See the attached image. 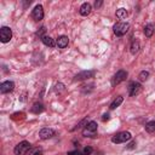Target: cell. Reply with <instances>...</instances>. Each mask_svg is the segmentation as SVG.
Segmentation results:
<instances>
[{"mask_svg": "<svg viewBox=\"0 0 155 155\" xmlns=\"http://www.w3.org/2000/svg\"><path fill=\"white\" fill-rule=\"evenodd\" d=\"M150 155H154V154H150Z\"/></svg>", "mask_w": 155, "mask_h": 155, "instance_id": "obj_31", "label": "cell"}, {"mask_svg": "<svg viewBox=\"0 0 155 155\" xmlns=\"http://www.w3.org/2000/svg\"><path fill=\"white\" fill-rule=\"evenodd\" d=\"M45 33H46V28H45V27H41V28H40V29L36 31V35H38L39 38H41V39H42V38L45 36V35H44Z\"/></svg>", "mask_w": 155, "mask_h": 155, "instance_id": "obj_24", "label": "cell"}, {"mask_svg": "<svg viewBox=\"0 0 155 155\" xmlns=\"http://www.w3.org/2000/svg\"><path fill=\"white\" fill-rule=\"evenodd\" d=\"M30 149H31V144L28 140H22L15 147L13 153L15 155H27Z\"/></svg>", "mask_w": 155, "mask_h": 155, "instance_id": "obj_1", "label": "cell"}, {"mask_svg": "<svg viewBox=\"0 0 155 155\" xmlns=\"http://www.w3.org/2000/svg\"><path fill=\"white\" fill-rule=\"evenodd\" d=\"M56 87H57V88H56V90H57V91H58V90H63V87H64V86H63V85H62V84H57V85H56Z\"/></svg>", "mask_w": 155, "mask_h": 155, "instance_id": "obj_28", "label": "cell"}, {"mask_svg": "<svg viewBox=\"0 0 155 155\" xmlns=\"http://www.w3.org/2000/svg\"><path fill=\"white\" fill-rule=\"evenodd\" d=\"M116 17H117L119 19L126 18V17H127V11H126L125 8H119V10H116Z\"/></svg>", "mask_w": 155, "mask_h": 155, "instance_id": "obj_20", "label": "cell"}, {"mask_svg": "<svg viewBox=\"0 0 155 155\" xmlns=\"http://www.w3.org/2000/svg\"><path fill=\"white\" fill-rule=\"evenodd\" d=\"M142 91V85L139 82H136V81H132L130 85H128V94L131 97H134L137 96L139 92Z\"/></svg>", "mask_w": 155, "mask_h": 155, "instance_id": "obj_7", "label": "cell"}, {"mask_svg": "<svg viewBox=\"0 0 155 155\" xmlns=\"http://www.w3.org/2000/svg\"><path fill=\"white\" fill-rule=\"evenodd\" d=\"M138 51H139V42L138 41H132V44H131V53L136 54Z\"/></svg>", "mask_w": 155, "mask_h": 155, "instance_id": "obj_21", "label": "cell"}, {"mask_svg": "<svg viewBox=\"0 0 155 155\" xmlns=\"http://www.w3.org/2000/svg\"><path fill=\"white\" fill-rule=\"evenodd\" d=\"M13 87H15V84L12 81H4L0 85V92L1 93H8L13 90Z\"/></svg>", "mask_w": 155, "mask_h": 155, "instance_id": "obj_11", "label": "cell"}, {"mask_svg": "<svg viewBox=\"0 0 155 155\" xmlns=\"http://www.w3.org/2000/svg\"><path fill=\"white\" fill-rule=\"evenodd\" d=\"M154 31H155V25H154L153 23H149V24L145 25V28H144V34H145L147 38H150V36L154 34Z\"/></svg>", "mask_w": 155, "mask_h": 155, "instance_id": "obj_14", "label": "cell"}, {"mask_svg": "<svg viewBox=\"0 0 155 155\" xmlns=\"http://www.w3.org/2000/svg\"><path fill=\"white\" fill-rule=\"evenodd\" d=\"M97 122L96 121H90L85 128L82 130V134L85 137H94L96 136V132H97Z\"/></svg>", "mask_w": 155, "mask_h": 155, "instance_id": "obj_3", "label": "cell"}, {"mask_svg": "<svg viewBox=\"0 0 155 155\" xmlns=\"http://www.w3.org/2000/svg\"><path fill=\"white\" fill-rule=\"evenodd\" d=\"M87 124H88V122H87V119H84V120H82V121H81V122H80V124H79L74 130H76V128H81V127H84V125L86 126Z\"/></svg>", "mask_w": 155, "mask_h": 155, "instance_id": "obj_25", "label": "cell"}, {"mask_svg": "<svg viewBox=\"0 0 155 155\" xmlns=\"http://www.w3.org/2000/svg\"><path fill=\"white\" fill-rule=\"evenodd\" d=\"M67 155H81V153L79 150H74V151H68Z\"/></svg>", "mask_w": 155, "mask_h": 155, "instance_id": "obj_26", "label": "cell"}, {"mask_svg": "<svg viewBox=\"0 0 155 155\" xmlns=\"http://www.w3.org/2000/svg\"><path fill=\"white\" fill-rule=\"evenodd\" d=\"M41 41H42L46 46H48V47H53V46H54V41H53V39H52L51 36L45 35V36L41 39Z\"/></svg>", "mask_w": 155, "mask_h": 155, "instance_id": "obj_16", "label": "cell"}, {"mask_svg": "<svg viewBox=\"0 0 155 155\" xmlns=\"http://www.w3.org/2000/svg\"><path fill=\"white\" fill-rule=\"evenodd\" d=\"M145 131H147V132H149V133L155 132V120L149 121L148 124H145Z\"/></svg>", "mask_w": 155, "mask_h": 155, "instance_id": "obj_18", "label": "cell"}, {"mask_svg": "<svg viewBox=\"0 0 155 155\" xmlns=\"http://www.w3.org/2000/svg\"><path fill=\"white\" fill-rule=\"evenodd\" d=\"M12 38V31L8 27H2L0 29V40L1 42H8Z\"/></svg>", "mask_w": 155, "mask_h": 155, "instance_id": "obj_6", "label": "cell"}, {"mask_svg": "<svg viewBox=\"0 0 155 155\" xmlns=\"http://www.w3.org/2000/svg\"><path fill=\"white\" fill-rule=\"evenodd\" d=\"M126 78H127V71H126V70H119V71L113 76V79H111V85H113V86L119 85L120 82L125 81Z\"/></svg>", "mask_w": 155, "mask_h": 155, "instance_id": "obj_5", "label": "cell"}, {"mask_svg": "<svg viewBox=\"0 0 155 155\" xmlns=\"http://www.w3.org/2000/svg\"><path fill=\"white\" fill-rule=\"evenodd\" d=\"M53 136H54V131H53L52 128L45 127V128H41L40 132H39V137H40L41 139H48V138H51V137H53Z\"/></svg>", "mask_w": 155, "mask_h": 155, "instance_id": "obj_10", "label": "cell"}, {"mask_svg": "<svg viewBox=\"0 0 155 155\" xmlns=\"http://www.w3.org/2000/svg\"><path fill=\"white\" fill-rule=\"evenodd\" d=\"M128 29H130V24H128V23H125V22H119V23H116V24L114 25V28H113L114 34H115L116 36H122V35H125V34L128 31Z\"/></svg>", "mask_w": 155, "mask_h": 155, "instance_id": "obj_2", "label": "cell"}, {"mask_svg": "<svg viewBox=\"0 0 155 155\" xmlns=\"http://www.w3.org/2000/svg\"><path fill=\"white\" fill-rule=\"evenodd\" d=\"M27 155H42V148L40 147H35V148H31Z\"/></svg>", "mask_w": 155, "mask_h": 155, "instance_id": "obj_19", "label": "cell"}, {"mask_svg": "<svg viewBox=\"0 0 155 155\" xmlns=\"http://www.w3.org/2000/svg\"><path fill=\"white\" fill-rule=\"evenodd\" d=\"M91 10H92L91 5H90L88 2H84V4L81 5V7H80V15H81V16H87V15L91 13Z\"/></svg>", "mask_w": 155, "mask_h": 155, "instance_id": "obj_13", "label": "cell"}, {"mask_svg": "<svg viewBox=\"0 0 155 155\" xmlns=\"http://www.w3.org/2000/svg\"><path fill=\"white\" fill-rule=\"evenodd\" d=\"M134 145H136V142H132V143H131V144H130V145H128L127 148H128V149H131V148H133Z\"/></svg>", "mask_w": 155, "mask_h": 155, "instance_id": "obj_30", "label": "cell"}, {"mask_svg": "<svg viewBox=\"0 0 155 155\" xmlns=\"http://www.w3.org/2000/svg\"><path fill=\"white\" fill-rule=\"evenodd\" d=\"M92 154V148L91 147H85L81 151V155H91Z\"/></svg>", "mask_w": 155, "mask_h": 155, "instance_id": "obj_23", "label": "cell"}, {"mask_svg": "<svg viewBox=\"0 0 155 155\" xmlns=\"http://www.w3.org/2000/svg\"><path fill=\"white\" fill-rule=\"evenodd\" d=\"M148 78H149V73H148V71H145V70L140 71V73H139V75H138V79H139L140 81H145Z\"/></svg>", "mask_w": 155, "mask_h": 155, "instance_id": "obj_22", "label": "cell"}, {"mask_svg": "<svg viewBox=\"0 0 155 155\" xmlns=\"http://www.w3.org/2000/svg\"><path fill=\"white\" fill-rule=\"evenodd\" d=\"M68 42H69V39H68V36H65V35H61V36H58V39H57V46H58L59 48L67 47V46H68Z\"/></svg>", "mask_w": 155, "mask_h": 155, "instance_id": "obj_12", "label": "cell"}, {"mask_svg": "<svg viewBox=\"0 0 155 155\" xmlns=\"http://www.w3.org/2000/svg\"><path fill=\"white\" fill-rule=\"evenodd\" d=\"M122 102H124V98H122L121 96H117V97L111 102V104H110V109H111V110H113V109H116Z\"/></svg>", "mask_w": 155, "mask_h": 155, "instance_id": "obj_15", "label": "cell"}, {"mask_svg": "<svg viewBox=\"0 0 155 155\" xmlns=\"http://www.w3.org/2000/svg\"><path fill=\"white\" fill-rule=\"evenodd\" d=\"M44 110V105L41 104V103H35L33 107H31V111L34 113V114H39V113H41Z\"/></svg>", "mask_w": 155, "mask_h": 155, "instance_id": "obj_17", "label": "cell"}, {"mask_svg": "<svg viewBox=\"0 0 155 155\" xmlns=\"http://www.w3.org/2000/svg\"><path fill=\"white\" fill-rule=\"evenodd\" d=\"M94 75V71L93 70H84L79 74H76L74 76V81H81V80H87L90 78H93Z\"/></svg>", "mask_w": 155, "mask_h": 155, "instance_id": "obj_8", "label": "cell"}, {"mask_svg": "<svg viewBox=\"0 0 155 155\" xmlns=\"http://www.w3.org/2000/svg\"><path fill=\"white\" fill-rule=\"evenodd\" d=\"M102 4H103L102 1H96V2H94V6H96V8L101 7V6H102Z\"/></svg>", "mask_w": 155, "mask_h": 155, "instance_id": "obj_27", "label": "cell"}, {"mask_svg": "<svg viewBox=\"0 0 155 155\" xmlns=\"http://www.w3.org/2000/svg\"><path fill=\"white\" fill-rule=\"evenodd\" d=\"M31 17H33V19L34 21H41L42 18H44V8H42V6L41 5H36L35 7H34V10H33V12H31Z\"/></svg>", "mask_w": 155, "mask_h": 155, "instance_id": "obj_9", "label": "cell"}, {"mask_svg": "<svg viewBox=\"0 0 155 155\" xmlns=\"http://www.w3.org/2000/svg\"><path fill=\"white\" fill-rule=\"evenodd\" d=\"M131 137H132V136H131L130 132H119V133H116L115 136H113L111 142H113V143H116V144H120V143H125V142L130 140Z\"/></svg>", "mask_w": 155, "mask_h": 155, "instance_id": "obj_4", "label": "cell"}, {"mask_svg": "<svg viewBox=\"0 0 155 155\" xmlns=\"http://www.w3.org/2000/svg\"><path fill=\"white\" fill-rule=\"evenodd\" d=\"M102 120H103V121H105V120H109V114H104V115L102 116Z\"/></svg>", "mask_w": 155, "mask_h": 155, "instance_id": "obj_29", "label": "cell"}]
</instances>
